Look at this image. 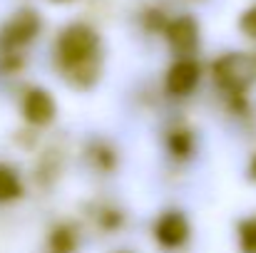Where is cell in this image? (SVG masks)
Listing matches in <instances>:
<instances>
[{"instance_id": "1", "label": "cell", "mask_w": 256, "mask_h": 253, "mask_svg": "<svg viewBox=\"0 0 256 253\" xmlns=\"http://www.w3.org/2000/svg\"><path fill=\"white\" fill-rule=\"evenodd\" d=\"M60 60L70 70H82L97 52V35L85 25H72L60 35Z\"/></svg>"}, {"instance_id": "2", "label": "cell", "mask_w": 256, "mask_h": 253, "mask_svg": "<svg viewBox=\"0 0 256 253\" xmlns=\"http://www.w3.org/2000/svg\"><path fill=\"white\" fill-rule=\"evenodd\" d=\"M214 75L219 84H224L226 89L244 92L249 84L256 82V55H246V52L224 55L214 65Z\"/></svg>"}, {"instance_id": "3", "label": "cell", "mask_w": 256, "mask_h": 253, "mask_svg": "<svg viewBox=\"0 0 256 253\" xmlns=\"http://www.w3.org/2000/svg\"><path fill=\"white\" fill-rule=\"evenodd\" d=\"M167 40H170V45L176 52H192L196 47V40H199L196 22L192 17L174 20L170 27H167Z\"/></svg>"}, {"instance_id": "4", "label": "cell", "mask_w": 256, "mask_h": 253, "mask_svg": "<svg viewBox=\"0 0 256 253\" xmlns=\"http://www.w3.org/2000/svg\"><path fill=\"white\" fill-rule=\"evenodd\" d=\"M22 112H25V117H28L32 124H45V122H50L52 114H55V102H52V97H50L48 92L32 89V92L25 94Z\"/></svg>"}, {"instance_id": "5", "label": "cell", "mask_w": 256, "mask_h": 253, "mask_svg": "<svg viewBox=\"0 0 256 253\" xmlns=\"http://www.w3.org/2000/svg\"><path fill=\"white\" fill-rule=\"evenodd\" d=\"M186 231H189V226H186L182 214H164L157 224V239L167 249L182 246L186 241Z\"/></svg>"}, {"instance_id": "6", "label": "cell", "mask_w": 256, "mask_h": 253, "mask_svg": "<svg viewBox=\"0 0 256 253\" xmlns=\"http://www.w3.org/2000/svg\"><path fill=\"white\" fill-rule=\"evenodd\" d=\"M199 82V65L192 60H182L176 62L167 75V89L172 94H186L194 89V84Z\"/></svg>"}, {"instance_id": "7", "label": "cell", "mask_w": 256, "mask_h": 253, "mask_svg": "<svg viewBox=\"0 0 256 253\" xmlns=\"http://www.w3.org/2000/svg\"><path fill=\"white\" fill-rule=\"evenodd\" d=\"M38 15L35 12H20V15H15V20L5 27V32H2V40L5 42H10V45H20V42H28L35 32H38Z\"/></svg>"}, {"instance_id": "8", "label": "cell", "mask_w": 256, "mask_h": 253, "mask_svg": "<svg viewBox=\"0 0 256 253\" xmlns=\"http://www.w3.org/2000/svg\"><path fill=\"white\" fill-rule=\"evenodd\" d=\"M20 194V179L8 167H0V201L15 199Z\"/></svg>"}, {"instance_id": "9", "label": "cell", "mask_w": 256, "mask_h": 253, "mask_svg": "<svg viewBox=\"0 0 256 253\" xmlns=\"http://www.w3.org/2000/svg\"><path fill=\"white\" fill-rule=\"evenodd\" d=\"M242 249L244 253H256V219L242 224Z\"/></svg>"}, {"instance_id": "10", "label": "cell", "mask_w": 256, "mask_h": 253, "mask_svg": "<svg viewBox=\"0 0 256 253\" xmlns=\"http://www.w3.org/2000/svg\"><path fill=\"white\" fill-rule=\"evenodd\" d=\"M242 30H244L249 37H256V5L244 12V17H242Z\"/></svg>"}, {"instance_id": "11", "label": "cell", "mask_w": 256, "mask_h": 253, "mask_svg": "<svg viewBox=\"0 0 256 253\" xmlns=\"http://www.w3.org/2000/svg\"><path fill=\"white\" fill-rule=\"evenodd\" d=\"M254 176H256V159H254Z\"/></svg>"}]
</instances>
